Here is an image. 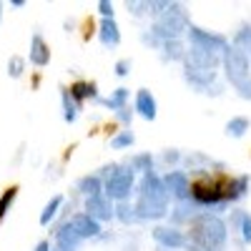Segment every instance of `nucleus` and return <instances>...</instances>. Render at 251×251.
I'll return each mask as SVG.
<instances>
[{"mask_svg": "<svg viewBox=\"0 0 251 251\" xmlns=\"http://www.w3.org/2000/svg\"><path fill=\"white\" fill-rule=\"evenodd\" d=\"M188 191L201 203H219L239 194V183L228 174H196L188 181Z\"/></svg>", "mask_w": 251, "mask_h": 251, "instance_id": "obj_1", "label": "nucleus"}, {"mask_svg": "<svg viewBox=\"0 0 251 251\" xmlns=\"http://www.w3.org/2000/svg\"><path fill=\"white\" fill-rule=\"evenodd\" d=\"M15 191L18 188L13 186V188H8L5 191V196H3V201H0V216H3V211H5V206H8V201H13V196H15Z\"/></svg>", "mask_w": 251, "mask_h": 251, "instance_id": "obj_2", "label": "nucleus"}]
</instances>
